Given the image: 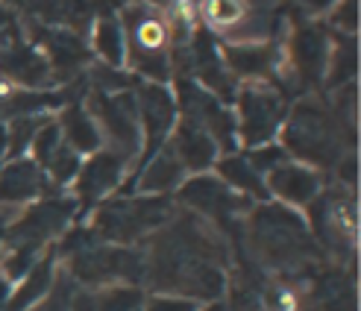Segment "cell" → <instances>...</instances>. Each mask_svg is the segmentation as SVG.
Segmentation results:
<instances>
[{
	"instance_id": "19",
	"label": "cell",
	"mask_w": 361,
	"mask_h": 311,
	"mask_svg": "<svg viewBox=\"0 0 361 311\" xmlns=\"http://www.w3.org/2000/svg\"><path fill=\"white\" fill-rule=\"evenodd\" d=\"M302 311H358L355 279L347 270H320L312 273L309 288L300 297Z\"/></svg>"
},
{
	"instance_id": "16",
	"label": "cell",
	"mask_w": 361,
	"mask_h": 311,
	"mask_svg": "<svg viewBox=\"0 0 361 311\" xmlns=\"http://www.w3.org/2000/svg\"><path fill=\"white\" fill-rule=\"evenodd\" d=\"M0 80L18 88L47 91L53 88V71L39 47H32L24 39H15L0 47Z\"/></svg>"
},
{
	"instance_id": "14",
	"label": "cell",
	"mask_w": 361,
	"mask_h": 311,
	"mask_svg": "<svg viewBox=\"0 0 361 311\" xmlns=\"http://www.w3.org/2000/svg\"><path fill=\"white\" fill-rule=\"evenodd\" d=\"M30 35H32V47H39L44 53V59L53 71V83H68L74 80L80 71L88 65L92 53H88V44L80 39V35L59 30V27H44L39 21L30 18Z\"/></svg>"
},
{
	"instance_id": "5",
	"label": "cell",
	"mask_w": 361,
	"mask_h": 311,
	"mask_svg": "<svg viewBox=\"0 0 361 311\" xmlns=\"http://www.w3.org/2000/svg\"><path fill=\"white\" fill-rule=\"evenodd\" d=\"M173 214L176 206L171 197H144V194L115 197L94 209L88 232L103 244L135 247L147 241L153 232H159Z\"/></svg>"
},
{
	"instance_id": "18",
	"label": "cell",
	"mask_w": 361,
	"mask_h": 311,
	"mask_svg": "<svg viewBox=\"0 0 361 311\" xmlns=\"http://www.w3.org/2000/svg\"><path fill=\"white\" fill-rule=\"evenodd\" d=\"M50 194H53L50 179L32 159L21 156L0 168V206L24 209L27 203H35V200Z\"/></svg>"
},
{
	"instance_id": "10",
	"label": "cell",
	"mask_w": 361,
	"mask_h": 311,
	"mask_svg": "<svg viewBox=\"0 0 361 311\" xmlns=\"http://www.w3.org/2000/svg\"><path fill=\"white\" fill-rule=\"evenodd\" d=\"M309 209H312L314 241L335 252L341 262H347V255H355V238H358L355 197L347 194V188L320 191Z\"/></svg>"
},
{
	"instance_id": "8",
	"label": "cell",
	"mask_w": 361,
	"mask_h": 311,
	"mask_svg": "<svg viewBox=\"0 0 361 311\" xmlns=\"http://www.w3.org/2000/svg\"><path fill=\"white\" fill-rule=\"evenodd\" d=\"M285 97L270 83H247L235 94V133L238 144L256 150L274 144L285 123Z\"/></svg>"
},
{
	"instance_id": "26",
	"label": "cell",
	"mask_w": 361,
	"mask_h": 311,
	"mask_svg": "<svg viewBox=\"0 0 361 311\" xmlns=\"http://www.w3.org/2000/svg\"><path fill=\"white\" fill-rule=\"evenodd\" d=\"M56 123H59V130H62L65 144H68V147L74 150V153L92 156V153L103 150V141H100L97 126H94L92 115L85 112V106H82L80 100L62 106V115H59Z\"/></svg>"
},
{
	"instance_id": "27",
	"label": "cell",
	"mask_w": 361,
	"mask_h": 311,
	"mask_svg": "<svg viewBox=\"0 0 361 311\" xmlns=\"http://www.w3.org/2000/svg\"><path fill=\"white\" fill-rule=\"evenodd\" d=\"M355 71H358V44L355 35H335V44H329V62H326V83L329 88H344L355 83Z\"/></svg>"
},
{
	"instance_id": "24",
	"label": "cell",
	"mask_w": 361,
	"mask_h": 311,
	"mask_svg": "<svg viewBox=\"0 0 361 311\" xmlns=\"http://www.w3.org/2000/svg\"><path fill=\"white\" fill-rule=\"evenodd\" d=\"M144 291L138 285L82 288L71 294V311H141Z\"/></svg>"
},
{
	"instance_id": "15",
	"label": "cell",
	"mask_w": 361,
	"mask_h": 311,
	"mask_svg": "<svg viewBox=\"0 0 361 311\" xmlns=\"http://www.w3.org/2000/svg\"><path fill=\"white\" fill-rule=\"evenodd\" d=\"M264 188L288 209H309L323 191V173L309 164L285 159L264 176Z\"/></svg>"
},
{
	"instance_id": "32",
	"label": "cell",
	"mask_w": 361,
	"mask_h": 311,
	"mask_svg": "<svg viewBox=\"0 0 361 311\" xmlns=\"http://www.w3.org/2000/svg\"><path fill=\"white\" fill-rule=\"evenodd\" d=\"M332 24L344 30V35H355L358 27V0H341V6L332 15Z\"/></svg>"
},
{
	"instance_id": "6",
	"label": "cell",
	"mask_w": 361,
	"mask_h": 311,
	"mask_svg": "<svg viewBox=\"0 0 361 311\" xmlns=\"http://www.w3.org/2000/svg\"><path fill=\"white\" fill-rule=\"evenodd\" d=\"M121 27L126 39V62L133 68V77L141 83H159L165 85L173 74L171 68V53L173 39L168 18L159 15V9L150 6H123L121 9Z\"/></svg>"
},
{
	"instance_id": "29",
	"label": "cell",
	"mask_w": 361,
	"mask_h": 311,
	"mask_svg": "<svg viewBox=\"0 0 361 311\" xmlns=\"http://www.w3.org/2000/svg\"><path fill=\"white\" fill-rule=\"evenodd\" d=\"M47 118L44 115H24V118H12L6 123V159H21L30 144L35 138V133H39V126L44 123Z\"/></svg>"
},
{
	"instance_id": "1",
	"label": "cell",
	"mask_w": 361,
	"mask_h": 311,
	"mask_svg": "<svg viewBox=\"0 0 361 311\" xmlns=\"http://www.w3.org/2000/svg\"><path fill=\"white\" fill-rule=\"evenodd\" d=\"M144 282L156 294H173L194 303H218L226 291L229 247L224 232L191 212H179L141 241Z\"/></svg>"
},
{
	"instance_id": "13",
	"label": "cell",
	"mask_w": 361,
	"mask_h": 311,
	"mask_svg": "<svg viewBox=\"0 0 361 311\" xmlns=\"http://www.w3.org/2000/svg\"><path fill=\"white\" fill-rule=\"evenodd\" d=\"M329 35L314 24H302L291 32L285 47V68L288 77L300 88H317L326 77V62H329Z\"/></svg>"
},
{
	"instance_id": "31",
	"label": "cell",
	"mask_w": 361,
	"mask_h": 311,
	"mask_svg": "<svg viewBox=\"0 0 361 311\" xmlns=\"http://www.w3.org/2000/svg\"><path fill=\"white\" fill-rule=\"evenodd\" d=\"M141 311H200V303L173 297V294H153V297H144Z\"/></svg>"
},
{
	"instance_id": "12",
	"label": "cell",
	"mask_w": 361,
	"mask_h": 311,
	"mask_svg": "<svg viewBox=\"0 0 361 311\" xmlns=\"http://www.w3.org/2000/svg\"><path fill=\"white\" fill-rule=\"evenodd\" d=\"M135 91V106H138V126H141V153L135 164H147L161 147L168 144L173 126H176V97L168 85L159 83H141Z\"/></svg>"
},
{
	"instance_id": "2",
	"label": "cell",
	"mask_w": 361,
	"mask_h": 311,
	"mask_svg": "<svg viewBox=\"0 0 361 311\" xmlns=\"http://www.w3.org/2000/svg\"><path fill=\"white\" fill-rule=\"evenodd\" d=\"M247 244L252 259L288 276V273H309L320 247L312 238L309 224L282 203H259L247 212Z\"/></svg>"
},
{
	"instance_id": "28",
	"label": "cell",
	"mask_w": 361,
	"mask_h": 311,
	"mask_svg": "<svg viewBox=\"0 0 361 311\" xmlns=\"http://www.w3.org/2000/svg\"><path fill=\"white\" fill-rule=\"evenodd\" d=\"M92 44H94V53L103 59L100 65L123 68V62H126V39H123V27H121L118 15L97 18V24L92 27Z\"/></svg>"
},
{
	"instance_id": "11",
	"label": "cell",
	"mask_w": 361,
	"mask_h": 311,
	"mask_svg": "<svg viewBox=\"0 0 361 311\" xmlns=\"http://www.w3.org/2000/svg\"><path fill=\"white\" fill-rule=\"evenodd\" d=\"M176 97H179L176 112H183V118L194 121L200 130H206L224 156L238 150L235 115H232V109L226 103H221L214 94H209L206 88H200L194 80H185V77H179V83H176Z\"/></svg>"
},
{
	"instance_id": "37",
	"label": "cell",
	"mask_w": 361,
	"mask_h": 311,
	"mask_svg": "<svg viewBox=\"0 0 361 311\" xmlns=\"http://www.w3.org/2000/svg\"><path fill=\"white\" fill-rule=\"evenodd\" d=\"M135 4H141V6H150V9H171L176 0H135Z\"/></svg>"
},
{
	"instance_id": "20",
	"label": "cell",
	"mask_w": 361,
	"mask_h": 311,
	"mask_svg": "<svg viewBox=\"0 0 361 311\" xmlns=\"http://www.w3.org/2000/svg\"><path fill=\"white\" fill-rule=\"evenodd\" d=\"M221 59L226 71L235 80H252L264 83L274 74H279V50L274 42H241V44H224Z\"/></svg>"
},
{
	"instance_id": "25",
	"label": "cell",
	"mask_w": 361,
	"mask_h": 311,
	"mask_svg": "<svg viewBox=\"0 0 361 311\" xmlns=\"http://www.w3.org/2000/svg\"><path fill=\"white\" fill-rule=\"evenodd\" d=\"M214 176H218L226 188H232L247 200H256V203H267V197H270L264 188V179L256 173V168H252L247 156H241V153L218 156V161H214Z\"/></svg>"
},
{
	"instance_id": "36",
	"label": "cell",
	"mask_w": 361,
	"mask_h": 311,
	"mask_svg": "<svg viewBox=\"0 0 361 311\" xmlns=\"http://www.w3.org/2000/svg\"><path fill=\"white\" fill-rule=\"evenodd\" d=\"M9 297H12V282L4 276V273H0V311H6Z\"/></svg>"
},
{
	"instance_id": "34",
	"label": "cell",
	"mask_w": 361,
	"mask_h": 311,
	"mask_svg": "<svg viewBox=\"0 0 361 311\" xmlns=\"http://www.w3.org/2000/svg\"><path fill=\"white\" fill-rule=\"evenodd\" d=\"M18 212H21V209H15V206H0V259H4V250H6V232H9V224L18 217Z\"/></svg>"
},
{
	"instance_id": "33",
	"label": "cell",
	"mask_w": 361,
	"mask_h": 311,
	"mask_svg": "<svg viewBox=\"0 0 361 311\" xmlns=\"http://www.w3.org/2000/svg\"><path fill=\"white\" fill-rule=\"evenodd\" d=\"M30 311H71V294H62V285H53L50 294Z\"/></svg>"
},
{
	"instance_id": "38",
	"label": "cell",
	"mask_w": 361,
	"mask_h": 311,
	"mask_svg": "<svg viewBox=\"0 0 361 311\" xmlns=\"http://www.w3.org/2000/svg\"><path fill=\"white\" fill-rule=\"evenodd\" d=\"M0 159H6V121H0Z\"/></svg>"
},
{
	"instance_id": "30",
	"label": "cell",
	"mask_w": 361,
	"mask_h": 311,
	"mask_svg": "<svg viewBox=\"0 0 361 311\" xmlns=\"http://www.w3.org/2000/svg\"><path fill=\"white\" fill-rule=\"evenodd\" d=\"M288 159V153L279 147V144L274 141V144H264V147H256V150H250L247 153V161L252 164V168H256V173L264 179L270 171L276 168L279 161H285Z\"/></svg>"
},
{
	"instance_id": "4",
	"label": "cell",
	"mask_w": 361,
	"mask_h": 311,
	"mask_svg": "<svg viewBox=\"0 0 361 311\" xmlns=\"http://www.w3.org/2000/svg\"><path fill=\"white\" fill-rule=\"evenodd\" d=\"M56 252L65 255L68 279L85 288L106 285H138L144 282V255L141 247L103 244L85 229H74L62 238Z\"/></svg>"
},
{
	"instance_id": "39",
	"label": "cell",
	"mask_w": 361,
	"mask_h": 311,
	"mask_svg": "<svg viewBox=\"0 0 361 311\" xmlns=\"http://www.w3.org/2000/svg\"><path fill=\"white\" fill-rule=\"evenodd\" d=\"M0 4H4V6H6V4H24V0H0Z\"/></svg>"
},
{
	"instance_id": "7",
	"label": "cell",
	"mask_w": 361,
	"mask_h": 311,
	"mask_svg": "<svg viewBox=\"0 0 361 311\" xmlns=\"http://www.w3.org/2000/svg\"><path fill=\"white\" fill-rule=\"evenodd\" d=\"M85 112L92 115L103 150L121 156L126 164H135L141 153V126H138V106L135 91H118V94H103V91H88Z\"/></svg>"
},
{
	"instance_id": "9",
	"label": "cell",
	"mask_w": 361,
	"mask_h": 311,
	"mask_svg": "<svg viewBox=\"0 0 361 311\" xmlns=\"http://www.w3.org/2000/svg\"><path fill=\"white\" fill-rule=\"evenodd\" d=\"M176 200L183 203L185 212L203 217L214 229L238 226L241 217H247V212L256 206L252 200L226 188L224 182L212 173H197V176L185 179L183 185L176 188Z\"/></svg>"
},
{
	"instance_id": "21",
	"label": "cell",
	"mask_w": 361,
	"mask_h": 311,
	"mask_svg": "<svg viewBox=\"0 0 361 311\" xmlns=\"http://www.w3.org/2000/svg\"><path fill=\"white\" fill-rule=\"evenodd\" d=\"M168 147L173 150V156L179 159V164H183V171L185 173H206L214 168V161H218L221 150H218V144H214L209 138L206 130H200L194 121L188 118H179L176 126H173V133L168 138Z\"/></svg>"
},
{
	"instance_id": "35",
	"label": "cell",
	"mask_w": 361,
	"mask_h": 311,
	"mask_svg": "<svg viewBox=\"0 0 361 311\" xmlns=\"http://www.w3.org/2000/svg\"><path fill=\"white\" fill-rule=\"evenodd\" d=\"M297 6L309 15H320V12H329L335 6V0H297Z\"/></svg>"
},
{
	"instance_id": "23",
	"label": "cell",
	"mask_w": 361,
	"mask_h": 311,
	"mask_svg": "<svg viewBox=\"0 0 361 311\" xmlns=\"http://www.w3.org/2000/svg\"><path fill=\"white\" fill-rule=\"evenodd\" d=\"M56 276H59L56 273V247H47V252L30 267L27 276L18 279V288H12L6 311H30V308H35L50 294V288L56 285Z\"/></svg>"
},
{
	"instance_id": "17",
	"label": "cell",
	"mask_w": 361,
	"mask_h": 311,
	"mask_svg": "<svg viewBox=\"0 0 361 311\" xmlns=\"http://www.w3.org/2000/svg\"><path fill=\"white\" fill-rule=\"evenodd\" d=\"M130 168L121 156L109 153V150H97L88 156V161L80 164V171L74 176V203L88 209V206H97L106 194H112L121 179H123V171Z\"/></svg>"
},
{
	"instance_id": "3",
	"label": "cell",
	"mask_w": 361,
	"mask_h": 311,
	"mask_svg": "<svg viewBox=\"0 0 361 311\" xmlns=\"http://www.w3.org/2000/svg\"><path fill=\"white\" fill-rule=\"evenodd\" d=\"M279 133V147L288 153V159L309 164L314 171H329L347 153H355V141L341 130L329 106L314 97L300 100L291 109V115H285Z\"/></svg>"
},
{
	"instance_id": "22",
	"label": "cell",
	"mask_w": 361,
	"mask_h": 311,
	"mask_svg": "<svg viewBox=\"0 0 361 311\" xmlns=\"http://www.w3.org/2000/svg\"><path fill=\"white\" fill-rule=\"evenodd\" d=\"M185 182V171L179 159L173 156V150L161 147L147 164L138 168V176H133V182H126L123 191H135L144 197H168L171 191H176Z\"/></svg>"
}]
</instances>
